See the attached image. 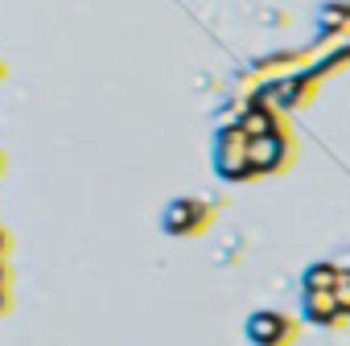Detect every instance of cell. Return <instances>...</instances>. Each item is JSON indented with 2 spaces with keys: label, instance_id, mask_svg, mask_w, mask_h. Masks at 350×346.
Masks as SVG:
<instances>
[{
  "label": "cell",
  "instance_id": "5b68a950",
  "mask_svg": "<svg viewBox=\"0 0 350 346\" xmlns=\"http://www.w3.org/2000/svg\"><path fill=\"white\" fill-rule=\"evenodd\" d=\"M301 321H309L317 330H338V325H346V313L338 309L334 293H301Z\"/></svg>",
  "mask_w": 350,
  "mask_h": 346
},
{
  "label": "cell",
  "instance_id": "8992f818",
  "mask_svg": "<svg viewBox=\"0 0 350 346\" xmlns=\"http://www.w3.org/2000/svg\"><path fill=\"white\" fill-rule=\"evenodd\" d=\"M235 124L243 128V136H268V132H280V128H284V116H280L264 95H256V99L239 111Z\"/></svg>",
  "mask_w": 350,
  "mask_h": 346
},
{
  "label": "cell",
  "instance_id": "6da1fadb",
  "mask_svg": "<svg viewBox=\"0 0 350 346\" xmlns=\"http://www.w3.org/2000/svg\"><path fill=\"white\" fill-rule=\"evenodd\" d=\"M215 173L223 182H247L252 178V169H247V136L243 128L231 120L219 128L215 136Z\"/></svg>",
  "mask_w": 350,
  "mask_h": 346
},
{
  "label": "cell",
  "instance_id": "7a4b0ae2",
  "mask_svg": "<svg viewBox=\"0 0 350 346\" xmlns=\"http://www.w3.org/2000/svg\"><path fill=\"white\" fill-rule=\"evenodd\" d=\"M293 152H297V148H293L288 128L268 132V136H247V169H252V178H264V173L288 169Z\"/></svg>",
  "mask_w": 350,
  "mask_h": 346
},
{
  "label": "cell",
  "instance_id": "52a82bcc",
  "mask_svg": "<svg viewBox=\"0 0 350 346\" xmlns=\"http://www.w3.org/2000/svg\"><path fill=\"white\" fill-rule=\"evenodd\" d=\"M342 276H346V268L338 260H317L301 272V293H334L342 284Z\"/></svg>",
  "mask_w": 350,
  "mask_h": 346
},
{
  "label": "cell",
  "instance_id": "3957f363",
  "mask_svg": "<svg viewBox=\"0 0 350 346\" xmlns=\"http://www.w3.org/2000/svg\"><path fill=\"white\" fill-rule=\"evenodd\" d=\"M243 334H247L252 346H288L297 338V321L288 313H280V309H256L247 317Z\"/></svg>",
  "mask_w": 350,
  "mask_h": 346
},
{
  "label": "cell",
  "instance_id": "277c9868",
  "mask_svg": "<svg viewBox=\"0 0 350 346\" xmlns=\"http://www.w3.org/2000/svg\"><path fill=\"white\" fill-rule=\"evenodd\" d=\"M165 231L169 235H198L206 223H211V207L202 198H178L165 207Z\"/></svg>",
  "mask_w": 350,
  "mask_h": 346
},
{
  "label": "cell",
  "instance_id": "ba28073f",
  "mask_svg": "<svg viewBox=\"0 0 350 346\" xmlns=\"http://www.w3.org/2000/svg\"><path fill=\"white\" fill-rule=\"evenodd\" d=\"M334 297H338V309H342V313H346V317H350V272H346V276H342V284H338V289H334Z\"/></svg>",
  "mask_w": 350,
  "mask_h": 346
}]
</instances>
